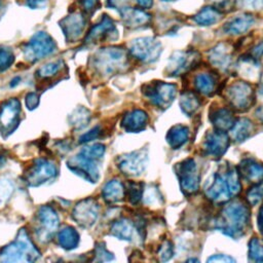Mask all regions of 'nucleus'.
<instances>
[{
    "label": "nucleus",
    "mask_w": 263,
    "mask_h": 263,
    "mask_svg": "<svg viewBox=\"0 0 263 263\" xmlns=\"http://www.w3.org/2000/svg\"><path fill=\"white\" fill-rule=\"evenodd\" d=\"M254 16L250 13H241L225 23L223 30L229 35H239L247 32L254 24Z\"/></svg>",
    "instance_id": "obj_23"
},
{
    "label": "nucleus",
    "mask_w": 263,
    "mask_h": 263,
    "mask_svg": "<svg viewBox=\"0 0 263 263\" xmlns=\"http://www.w3.org/2000/svg\"><path fill=\"white\" fill-rule=\"evenodd\" d=\"M13 191V185L7 179H0V205L5 203Z\"/></svg>",
    "instance_id": "obj_42"
},
{
    "label": "nucleus",
    "mask_w": 263,
    "mask_h": 263,
    "mask_svg": "<svg viewBox=\"0 0 263 263\" xmlns=\"http://www.w3.org/2000/svg\"><path fill=\"white\" fill-rule=\"evenodd\" d=\"M148 123V115L141 109L127 112L121 119V126L127 133H140Z\"/></svg>",
    "instance_id": "obj_21"
},
{
    "label": "nucleus",
    "mask_w": 263,
    "mask_h": 263,
    "mask_svg": "<svg viewBox=\"0 0 263 263\" xmlns=\"http://www.w3.org/2000/svg\"><path fill=\"white\" fill-rule=\"evenodd\" d=\"M90 120V112L89 110L79 107L76 108L70 115V123L76 128L84 127Z\"/></svg>",
    "instance_id": "obj_35"
},
{
    "label": "nucleus",
    "mask_w": 263,
    "mask_h": 263,
    "mask_svg": "<svg viewBox=\"0 0 263 263\" xmlns=\"http://www.w3.org/2000/svg\"><path fill=\"white\" fill-rule=\"evenodd\" d=\"M14 55L10 48L0 46V72L7 70L13 63Z\"/></svg>",
    "instance_id": "obj_41"
},
{
    "label": "nucleus",
    "mask_w": 263,
    "mask_h": 263,
    "mask_svg": "<svg viewBox=\"0 0 263 263\" xmlns=\"http://www.w3.org/2000/svg\"><path fill=\"white\" fill-rule=\"evenodd\" d=\"M127 0H108V4L113 8H121V6L126 2Z\"/></svg>",
    "instance_id": "obj_54"
},
{
    "label": "nucleus",
    "mask_w": 263,
    "mask_h": 263,
    "mask_svg": "<svg viewBox=\"0 0 263 263\" xmlns=\"http://www.w3.org/2000/svg\"><path fill=\"white\" fill-rule=\"evenodd\" d=\"M110 233L118 239L133 241L139 235L140 230L137 229L132 221L127 219H120L113 222L110 228Z\"/></svg>",
    "instance_id": "obj_22"
},
{
    "label": "nucleus",
    "mask_w": 263,
    "mask_h": 263,
    "mask_svg": "<svg viewBox=\"0 0 263 263\" xmlns=\"http://www.w3.org/2000/svg\"><path fill=\"white\" fill-rule=\"evenodd\" d=\"M105 150H106V148L103 144L96 143V144L88 145V146L82 148L79 153H81L82 155H84L88 158L100 161L103 158L104 154H105Z\"/></svg>",
    "instance_id": "obj_38"
},
{
    "label": "nucleus",
    "mask_w": 263,
    "mask_h": 263,
    "mask_svg": "<svg viewBox=\"0 0 263 263\" xmlns=\"http://www.w3.org/2000/svg\"><path fill=\"white\" fill-rule=\"evenodd\" d=\"M211 121L216 129L227 132L232 128L236 120L230 110L222 108L214 111L211 116Z\"/></svg>",
    "instance_id": "obj_28"
},
{
    "label": "nucleus",
    "mask_w": 263,
    "mask_h": 263,
    "mask_svg": "<svg viewBox=\"0 0 263 263\" xmlns=\"http://www.w3.org/2000/svg\"><path fill=\"white\" fill-rule=\"evenodd\" d=\"M256 114H257V117H258V118L263 122V106H262V107H260V108L257 110Z\"/></svg>",
    "instance_id": "obj_56"
},
{
    "label": "nucleus",
    "mask_w": 263,
    "mask_h": 263,
    "mask_svg": "<svg viewBox=\"0 0 263 263\" xmlns=\"http://www.w3.org/2000/svg\"><path fill=\"white\" fill-rule=\"evenodd\" d=\"M148 165V153L145 149L136 150L117 157L119 171L130 177L141 176Z\"/></svg>",
    "instance_id": "obj_9"
},
{
    "label": "nucleus",
    "mask_w": 263,
    "mask_h": 263,
    "mask_svg": "<svg viewBox=\"0 0 263 263\" xmlns=\"http://www.w3.org/2000/svg\"><path fill=\"white\" fill-rule=\"evenodd\" d=\"M240 191L238 174L235 168L228 167L224 173H215L213 181L206 187L205 194L214 202L227 201Z\"/></svg>",
    "instance_id": "obj_2"
},
{
    "label": "nucleus",
    "mask_w": 263,
    "mask_h": 263,
    "mask_svg": "<svg viewBox=\"0 0 263 263\" xmlns=\"http://www.w3.org/2000/svg\"><path fill=\"white\" fill-rule=\"evenodd\" d=\"M209 60L213 66L221 70H225L229 67L231 61V48L226 43H219L215 46L210 54Z\"/></svg>",
    "instance_id": "obj_25"
},
{
    "label": "nucleus",
    "mask_w": 263,
    "mask_h": 263,
    "mask_svg": "<svg viewBox=\"0 0 263 263\" xmlns=\"http://www.w3.org/2000/svg\"><path fill=\"white\" fill-rule=\"evenodd\" d=\"M200 106L198 97L192 91L183 92L180 97V107L183 113L190 116L192 115Z\"/></svg>",
    "instance_id": "obj_34"
},
{
    "label": "nucleus",
    "mask_w": 263,
    "mask_h": 263,
    "mask_svg": "<svg viewBox=\"0 0 263 263\" xmlns=\"http://www.w3.org/2000/svg\"><path fill=\"white\" fill-rule=\"evenodd\" d=\"M127 64V52L119 46L101 48L91 58V66L102 75L119 73L126 68Z\"/></svg>",
    "instance_id": "obj_4"
},
{
    "label": "nucleus",
    "mask_w": 263,
    "mask_h": 263,
    "mask_svg": "<svg viewBox=\"0 0 263 263\" xmlns=\"http://www.w3.org/2000/svg\"><path fill=\"white\" fill-rule=\"evenodd\" d=\"M143 93L153 105L165 109L174 102L177 86L173 83L153 81L143 87Z\"/></svg>",
    "instance_id": "obj_6"
},
{
    "label": "nucleus",
    "mask_w": 263,
    "mask_h": 263,
    "mask_svg": "<svg viewBox=\"0 0 263 263\" xmlns=\"http://www.w3.org/2000/svg\"><path fill=\"white\" fill-rule=\"evenodd\" d=\"M129 52L134 58L141 62L152 63L159 58L161 53V44L153 37H140L132 41Z\"/></svg>",
    "instance_id": "obj_10"
},
{
    "label": "nucleus",
    "mask_w": 263,
    "mask_h": 263,
    "mask_svg": "<svg viewBox=\"0 0 263 263\" xmlns=\"http://www.w3.org/2000/svg\"><path fill=\"white\" fill-rule=\"evenodd\" d=\"M144 193V186L142 183L137 182H129L127 186V197L132 204H137L143 198Z\"/></svg>",
    "instance_id": "obj_39"
},
{
    "label": "nucleus",
    "mask_w": 263,
    "mask_h": 263,
    "mask_svg": "<svg viewBox=\"0 0 263 263\" xmlns=\"http://www.w3.org/2000/svg\"><path fill=\"white\" fill-rule=\"evenodd\" d=\"M238 173L249 182L258 184L263 179V165L254 159H245L238 166Z\"/></svg>",
    "instance_id": "obj_24"
},
{
    "label": "nucleus",
    "mask_w": 263,
    "mask_h": 263,
    "mask_svg": "<svg viewBox=\"0 0 263 263\" xmlns=\"http://www.w3.org/2000/svg\"><path fill=\"white\" fill-rule=\"evenodd\" d=\"M58 174L57 165L44 158L36 159L24 175V181L28 186L37 187L53 179Z\"/></svg>",
    "instance_id": "obj_8"
},
{
    "label": "nucleus",
    "mask_w": 263,
    "mask_h": 263,
    "mask_svg": "<svg viewBox=\"0 0 263 263\" xmlns=\"http://www.w3.org/2000/svg\"><path fill=\"white\" fill-rule=\"evenodd\" d=\"M259 93H260V96L263 98V84L261 85V87H260V89H259Z\"/></svg>",
    "instance_id": "obj_58"
},
{
    "label": "nucleus",
    "mask_w": 263,
    "mask_h": 263,
    "mask_svg": "<svg viewBox=\"0 0 263 263\" xmlns=\"http://www.w3.org/2000/svg\"><path fill=\"white\" fill-rule=\"evenodd\" d=\"M189 128L183 124H177L170 128L166 134V142L173 149H179L188 140Z\"/></svg>",
    "instance_id": "obj_29"
},
{
    "label": "nucleus",
    "mask_w": 263,
    "mask_h": 263,
    "mask_svg": "<svg viewBox=\"0 0 263 263\" xmlns=\"http://www.w3.org/2000/svg\"><path fill=\"white\" fill-rule=\"evenodd\" d=\"M101 134V126L100 125H96L95 127H92L91 129H89L87 133L83 134L80 138H79V143L80 144H84L87 142H90L95 139H97Z\"/></svg>",
    "instance_id": "obj_46"
},
{
    "label": "nucleus",
    "mask_w": 263,
    "mask_h": 263,
    "mask_svg": "<svg viewBox=\"0 0 263 263\" xmlns=\"http://www.w3.org/2000/svg\"><path fill=\"white\" fill-rule=\"evenodd\" d=\"M95 255H96V259H95L96 261L104 262V261L113 260V254L110 253L103 243L97 245V247L95 249Z\"/></svg>",
    "instance_id": "obj_44"
},
{
    "label": "nucleus",
    "mask_w": 263,
    "mask_h": 263,
    "mask_svg": "<svg viewBox=\"0 0 263 263\" xmlns=\"http://www.w3.org/2000/svg\"><path fill=\"white\" fill-rule=\"evenodd\" d=\"M214 2V4L216 6H218L219 8H225L227 4H230L231 0H212ZM218 8V9H219Z\"/></svg>",
    "instance_id": "obj_55"
},
{
    "label": "nucleus",
    "mask_w": 263,
    "mask_h": 263,
    "mask_svg": "<svg viewBox=\"0 0 263 263\" xmlns=\"http://www.w3.org/2000/svg\"><path fill=\"white\" fill-rule=\"evenodd\" d=\"M248 221L249 211L246 204L240 201H232L222 210L217 228L224 234L236 238L242 235Z\"/></svg>",
    "instance_id": "obj_3"
},
{
    "label": "nucleus",
    "mask_w": 263,
    "mask_h": 263,
    "mask_svg": "<svg viewBox=\"0 0 263 263\" xmlns=\"http://www.w3.org/2000/svg\"><path fill=\"white\" fill-rule=\"evenodd\" d=\"M79 2L85 12H91L96 8L99 0H79Z\"/></svg>",
    "instance_id": "obj_49"
},
{
    "label": "nucleus",
    "mask_w": 263,
    "mask_h": 263,
    "mask_svg": "<svg viewBox=\"0 0 263 263\" xmlns=\"http://www.w3.org/2000/svg\"><path fill=\"white\" fill-rule=\"evenodd\" d=\"M249 257L252 261L263 262V240L254 236L249 241Z\"/></svg>",
    "instance_id": "obj_36"
},
{
    "label": "nucleus",
    "mask_w": 263,
    "mask_h": 263,
    "mask_svg": "<svg viewBox=\"0 0 263 263\" xmlns=\"http://www.w3.org/2000/svg\"><path fill=\"white\" fill-rule=\"evenodd\" d=\"M254 125L253 122L248 118H240L235 121L234 125L230 129L233 140L236 142H242L250 138L253 134Z\"/></svg>",
    "instance_id": "obj_31"
},
{
    "label": "nucleus",
    "mask_w": 263,
    "mask_h": 263,
    "mask_svg": "<svg viewBox=\"0 0 263 263\" xmlns=\"http://www.w3.org/2000/svg\"><path fill=\"white\" fill-rule=\"evenodd\" d=\"M62 65H63L62 61H57V62H51V63L45 64L37 70L36 74L38 77L43 78V79L53 77L54 75H57L60 72V70L62 69Z\"/></svg>",
    "instance_id": "obj_37"
},
{
    "label": "nucleus",
    "mask_w": 263,
    "mask_h": 263,
    "mask_svg": "<svg viewBox=\"0 0 263 263\" xmlns=\"http://www.w3.org/2000/svg\"><path fill=\"white\" fill-rule=\"evenodd\" d=\"M237 72L248 80H256L260 77V64L252 57L240 58L237 64Z\"/></svg>",
    "instance_id": "obj_27"
},
{
    "label": "nucleus",
    "mask_w": 263,
    "mask_h": 263,
    "mask_svg": "<svg viewBox=\"0 0 263 263\" xmlns=\"http://www.w3.org/2000/svg\"><path fill=\"white\" fill-rule=\"evenodd\" d=\"M120 15L125 27L129 29L142 28L144 26H147L151 21V15L141 8H120Z\"/></svg>",
    "instance_id": "obj_20"
},
{
    "label": "nucleus",
    "mask_w": 263,
    "mask_h": 263,
    "mask_svg": "<svg viewBox=\"0 0 263 263\" xmlns=\"http://www.w3.org/2000/svg\"><path fill=\"white\" fill-rule=\"evenodd\" d=\"M40 258V252L35 247L25 228H22L15 239L0 251V261L8 263H29Z\"/></svg>",
    "instance_id": "obj_1"
},
{
    "label": "nucleus",
    "mask_w": 263,
    "mask_h": 263,
    "mask_svg": "<svg viewBox=\"0 0 263 263\" xmlns=\"http://www.w3.org/2000/svg\"><path fill=\"white\" fill-rule=\"evenodd\" d=\"M208 262H222V263H234L235 260L225 254H216L208 259Z\"/></svg>",
    "instance_id": "obj_48"
},
{
    "label": "nucleus",
    "mask_w": 263,
    "mask_h": 263,
    "mask_svg": "<svg viewBox=\"0 0 263 263\" xmlns=\"http://www.w3.org/2000/svg\"><path fill=\"white\" fill-rule=\"evenodd\" d=\"M68 168L80 178L90 183H97L100 179L99 160L88 158L81 153L76 154L67 161Z\"/></svg>",
    "instance_id": "obj_11"
},
{
    "label": "nucleus",
    "mask_w": 263,
    "mask_h": 263,
    "mask_svg": "<svg viewBox=\"0 0 263 263\" xmlns=\"http://www.w3.org/2000/svg\"><path fill=\"white\" fill-rule=\"evenodd\" d=\"M125 194V188L123 184L116 179L108 181L102 190L103 198L106 202L112 204L119 202L123 199Z\"/></svg>",
    "instance_id": "obj_26"
},
{
    "label": "nucleus",
    "mask_w": 263,
    "mask_h": 263,
    "mask_svg": "<svg viewBox=\"0 0 263 263\" xmlns=\"http://www.w3.org/2000/svg\"><path fill=\"white\" fill-rule=\"evenodd\" d=\"M143 199L146 204L155 205L161 203V194L159 193L158 189L153 186H149L144 190Z\"/></svg>",
    "instance_id": "obj_40"
},
{
    "label": "nucleus",
    "mask_w": 263,
    "mask_h": 263,
    "mask_svg": "<svg viewBox=\"0 0 263 263\" xmlns=\"http://www.w3.org/2000/svg\"><path fill=\"white\" fill-rule=\"evenodd\" d=\"M173 254H174V248H173L172 242L168 241V240H165L159 249L160 260L161 261H167L172 258Z\"/></svg>",
    "instance_id": "obj_45"
},
{
    "label": "nucleus",
    "mask_w": 263,
    "mask_h": 263,
    "mask_svg": "<svg viewBox=\"0 0 263 263\" xmlns=\"http://www.w3.org/2000/svg\"><path fill=\"white\" fill-rule=\"evenodd\" d=\"M263 198V188L255 185L247 192V200L251 205H256Z\"/></svg>",
    "instance_id": "obj_43"
},
{
    "label": "nucleus",
    "mask_w": 263,
    "mask_h": 263,
    "mask_svg": "<svg viewBox=\"0 0 263 263\" xmlns=\"http://www.w3.org/2000/svg\"><path fill=\"white\" fill-rule=\"evenodd\" d=\"M20 114L21 103L15 98L8 99L0 105V133L3 137L9 136L18 126Z\"/></svg>",
    "instance_id": "obj_12"
},
{
    "label": "nucleus",
    "mask_w": 263,
    "mask_h": 263,
    "mask_svg": "<svg viewBox=\"0 0 263 263\" xmlns=\"http://www.w3.org/2000/svg\"><path fill=\"white\" fill-rule=\"evenodd\" d=\"M18 80H21V78H20V77H16L15 79L11 80V84H10V85H11V86H15V85L18 83V82H16V81H18Z\"/></svg>",
    "instance_id": "obj_57"
},
{
    "label": "nucleus",
    "mask_w": 263,
    "mask_h": 263,
    "mask_svg": "<svg viewBox=\"0 0 263 263\" xmlns=\"http://www.w3.org/2000/svg\"><path fill=\"white\" fill-rule=\"evenodd\" d=\"M26 106L29 110H34L39 104V96L36 92H29L26 96Z\"/></svg>",
    "instance_id": "obj_47"
},
{
    "label": "nucleus",
    "mask_w": 263,
    "mask_h": 263,
    "mask_svg": "<svg viewBox=\"0 0 263 263\" xmlns=\"http://www.w3.org/2000/svg\"><path fill=\"white\" fill-rule=\"evenodd\" d=\"M99 217V204L96 199L88 197L78 201L73 211L72 218L83 228L91 227Z\"/></svg>",
    "instance_id": "obj_15"
},
{
    "label": "nucleus",
    "mask_w": 263,
    "mask_h": 263,
    "mask_svg": "<svg viewBox=\"0 0 263 263\" xmlns=\"http://www.w3.org/2000/svg\"><path fill=\"white\" fill-rule=\"evenodd\" d=\"M197 53L192 51H176L170 59L167 64V72L170 75H180L188 71L196 64Z\"/></svg>",
    "instance_id": "obj_19"
},
{
    "label": "nucleus",
    "mask_w": 263,
    "mask_h": 263,
    "mask_svg": "<svg viewBox=\"0 0 263 263\" xmlns=\"http://www.w3.org/2000/svg\"><path fill=\"white\" fill-rule=\"evenodd\" d=\"M138 5L143 9H149L153 5V0H137Z\"/></svg>",
    "instance_id": "obj_52"
},
{
    "label": "nucleus",
    "mask_w": 263,
    "mask_h": 263,
    "mask_svg": "<svg viewBox=\"0 0 263 263\" xmlns=\"http://www.w3.org/2000/svg\"><path fill=\"white\" fill-rule=\"evenodd\" d=\"M55 49V42L52 37L43 31L35 33L24 46V57L28 62L35 63L50 53Z\"/></svg>",
    "instance_id": "obj_5"
},
{
    "label": "nucleus",
    "mask_w": 263,
    "mask_h": 263,
    "mask_svg": "<svg viewBox=\"0 0 263 263\" xmlns=\"http://www.w3.org/2000/svg\"><path fill=\"white\" fill-rule=\"evenodd\" d=\"M245 4L252 8H260L263 6V0H243Z\"/></svg>",
    "instance_id": "obj_51"
},
{
    "label": "nucleus",
    "mask_w": 263,
    "mask_h": 263,
    "mask_svg": "<svg viewBox=\"0 0 263 263\" xmlns=\"http://www.w3.org/2000/svg\"><path fill=\"white\" fill-rule=\"evenodd\" d=\"M257 224H258V228H259L260 232L263 234V205L259 210V214H258V218H257Z\"/></svg>",
    "instance_id": "obj_53"
},
{
    "label": "nucleus",
    "mask_w": 263,
    "mask_h": 263,
    "mask_svg": "<svg viewBox=\"0 0 263 263\" xmlns=\"http://www.w3.org/2000/svg\"><path fill=\"white\" fill-rule=\"evenodd\" d=\"M85 16L80 11H74L65 16L60 22V26L66 37V40L70 42L76 41L81 36L85 28Z\"/></svg>",
    "instance_id": "obj_16"
},
{
    "label": "nucleus",
    "mask_w": 263,
    "mask_h": 263,
    "mask_svg": "<svg viewBox=\"0 0 263 263\" xmlns=\"http://www.w3.org/2000/svg\"><path fill=\"white\" fill-rule=\"evenodd\" d=\"M177 176L180 181V186L185 194H192L198 190L199 175L195 161L192 158H187L176 166Z\"/></svg>",
    "instance_id": "obj_13"
},
{
    "label": "nucleus",
    "mask_w": 263,
    "mask_h": 263,
    "mask_svg": "<svg viewBox=\"0 0 263 263\" xmlns=\"http://www.w3.org/2000/svg\"><path fill=\"white\" fill-rule=\"evenodd\" d=\"M117 31L113 21L108 16L104 15L101 21L96 24L88 32L85 37V44H96L104 41L106 38H112V35H116Z\"/></svg>",
    "instance_id": "obj_18"
},
{
    "label": "nucleus",
    "mask_w": 263,
    "mask_h": 263,
    "mask_svg": "<svg viewBox=\"0 0 263 263\" xmlns=\"http://www.w3.org/2000/svg\"><path fill=\"white\" fill-rule=\"evenodd\" d=\"M46 1L47 0H25L27 6H29L30 8H33V9L43 6Z\"/></svg>",
    "instance_id": "obj_50"
},
{
    "label": "nucleus",
    "mask_w": 263,
    "mask_h": 263,
    "mask_svg": "<svg viewBox=\"0 0 263 263\" xmlns=\"http://www.w3.org/2000/svg\"><path fill=\"white\" fill-rule=\"evenodd\" d=\"M229 142V137L226 132L215 128V130L210 132L205 137L203 143L204 151L211 156L220 157L226 152Z\"/></svg>",
    "instance_id": "obj_17"
},
{
    "label": "nucleus",
    "mask_w": 263,
    "mask_h": 263,
    "mask_svg": "<svg viewBox=\"0 0 263 263\" xmlns=\"http://www.w3.org/2000/svg\"><path fill=\"white\" fill-rule=\"evenodd\" d=\"M37 222L38 229L36 233L39 239L44 242L49 241L60 224L57 212L49 205H42L37 212Z\"/></svg>",
    "instance_id": "obj_14"
},
{
    "label": "nucleus",
    "mask_w": 263,
    "mask_h": 263,
    "mask_svg": "<svg viewBox=\"0 0 263 263\" xmlns=\"http://www.w3.org/2000/svg\"><path fill=\"white\" fill-rule=\"evenodd\" d=\"M162 1H175V0H162Z\"/></svg>",
    "instance_id": "obj_59"
},
{
    "label": "nucleus",
    "mask_w": 263,
    "mask_h": 263,
    "mask_svg": "<svg viewBox=\"0 0 263 263\" xmlns=\"http://www.w3.org/2000/svg\"><path fill=\"white\" fill-rule=\"evenodd\" d=\"M194 85L198 92L204 96H210L215 89V79L209 73H200L195 76Z\"/></svg>",
    "instance_id": "obj_33"
},
{
    "label": "nucleus",
    "mask_w": 263,
    "mask_h": 263,
    "mask_svg": "<svg viewBox=\"0 0 263 263\" xmlns=\"http://www.w3.org/2000/svg\"><path fill=\"white\" fill-rule=\"evenodd\" d=\"M221 13L215 6L202 7L194 16V22L199 26H211L219 21Z\"/></svg>",
    "instance_id": "obj_32"
},
{
    "label": "nucleus",
    "mask_w": 263,
    "mask_h": 263,
    "mask_svg": "<svg viewBox=\"0 0 263 263\" xmlns=\"http://www.w3.org/2000/svg\"><path fill=\"white\" fill-rule=\"evenodd\" d=\"M59 245L65 250H73L79 243V234L75 228L66 226L62 228L58 233Z\"/></svg>",
    "instance_id": "obj_30"
},
{
    "label": "nucleus",
    "mask_w": 263,
    "mask_h": 263,
    "mask_svg": "<svg viewBox=\"0 0 263 263\" xmlns=\"http://www.w3.org/2000/svg\"><path fill=\"white\" fill-rule=\"evenodd\" d=\"M225 98L234 109L245 111L254 103V90L249 82L235 81L225 89Z\"/></svg>",
    "instance_id": "obj_7"
}]
</instances>
